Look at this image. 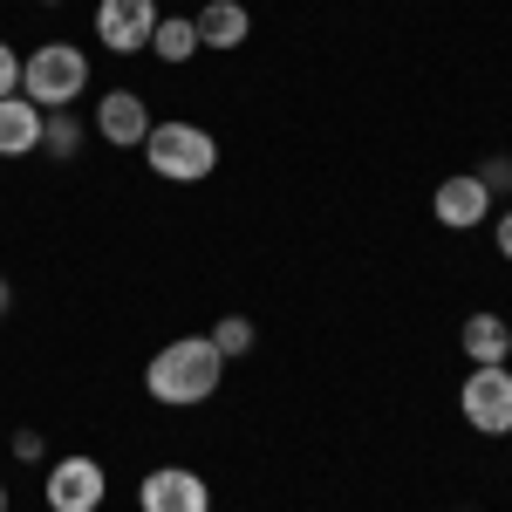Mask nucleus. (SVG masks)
I'll list each match as a JSON object with an SVG mask.
<instances>
[{"mask_svg":"<svg viewBox=\"0 0 512 512\" xmlns=\"http://www.w3.org/2000/svg\"><path fill=\"white\" fill-rule=\"evenodd\" d=\"M219 376H226V355L212 349V335H178V342H164L151 355V369H144V390L171 403V410H185V403H205V396L219 390Z\"/></svg>","mask_w":512,"mask_h":512,"instance_id":"nucleus-1","label":"nucleus"},{"mask_svg":"<svg viewBox=\"0 0 512 512\" xmlns=\"http://www.w3.org/2000/svg\"><path fill=\"white\" fill-rule=\"evenodd\" d=\"M89 89V55L69 41H41L35 55L21 62V96L35 110H76V96Z\"/></svg>","mask_w":512,"mask_h":512,"instance_id":"nucleus-2","label":"nucleus"},{"mask_svg":"<svg viewBox=\"0 0 512 512\" xmlns=\"http://www.w3.org/2000/svg\"><path fill=\"white\" fill-rule=\"evenodd\" d=\"M144 164H151L158 178H171V185H198V178H212L219 144H212V130L171 117V123H151V137H144Z\"/></svg>","mask_w":512,"mask_h":512,"instance_id":"nucleus-3","label":"nucleus"},{"mask_svg":"<svg viewBox=\"0 0 512 512\" xmlns=\"http://www.w3.org/2000/svg\"><path fill=\"white\" fill-rule=\"evenodd\" d=\"M41 499H48V512H96L103 499H110V478H103V465L96 458H55L48 472H41Z\"/></svg>","mask_w":512,"mask_h":512,"instance_id":"nucleus-4","label":"nucleus"},{"mask_svg":"<svg viewBox=\"0 0 512 512\" xmlns=\"http://www.w3.org/2000/svg\"><path fill=\"white\" fill-rule=\"evenodd\" d=\"M458 410H465V424H472V431L506 437L512 431V369H506V362L472 369V376H465V390H458Z\"/></svg>","mask_w":512,"mask_h":512,"instance_id":"nucleus-5","label":"nucleus"},{"mask_svg":"<svg viewBox=\"0 0 512 512\" xmlns=\"http://www.w3.org/2000/svg\"><path fill=\"white\" fill-rule=\"evenodd\" d=\"M96 35L110 55H137L158 35V0H103L96 7Z\"/></svg>","mask_w":512,"mask_h":512,"instance_id":"nucleus-6","label":"nucleus"},{"mask_svg":"<svg viewBox=\"0 0 512 512\" xmlns=\"http://www.w3.org/2000/svg\"><path fill=\"white\" fill-rule=\"evenodd\" d=\"M137 506L144 512H212V492H205V478L185 472V465H158V472L137 485Z\"/></svg>","mask_w":512,"mask_h":512,"instance_id":"nucleus-7","label":"nucleus"},{"mask_svg":"<svg viewBox=\"0 0 512 512\" xmlns=\"http://www.w3.org/2000/svg\"><path fill=\"white\" fill-rule=\"evenodd\" d=\"M431 212H437V226L472 233V226H485V219H492V192L478 185L472 171H458V178H444V185L431 192Z\"/></svg>","mask_w":512,"mask_h":512,"instance_id":"nucleus-8","label":"nucleus"},{"mask_svg":"<svg viewBox=\"0 0 512 512\" xmlns=\"http://www.w3.org/2000/svg\"><path fill=\"white\" fill-rule=\"evenodd\" d=\"M96 130H103L110 144H123V151L144 144V137H151V110H144V96H137V89H110V96L96 103Z\"/></svg>","mask_w":512,"mask_h":512,"instance_id":"nucleus-9","label":"nucleus"},{"mask_svg":"<svg viewBox=\"0 0 512 512\" xmlns=\"http://www.w3.org/2000/svg\"><path fill=\"white\" fill-rule=\"evenodd\" d=\"M192 28H198V48H239V41L253 35V14L239 0H205L192 14Z\"/></svg>","mask_w":512,"mask_h":512,"instance_id":"nucleus-10","label":"nucleus"},{"mask_svg":"<svg viewBox=\"0 0 512 512\" xmlns=\"http://www.w3.org/2000/svg\"><path fill=\"white\" fill-rule=\"evenodd\" d=\"M41 151V110L28 96H0V158H28Z\"/></svg>","mask_w":512,"mask_h":512,"instance_id":"nucleus-11","label":"nucleus"},{"mask_svg":"<svg viewBox=\"0 0 512 512\" xmlns=\"http://www.w3.org/2000/svg\"><path fill=\"white\" fill-rule=\"evenodd\" d=\"M458 342H465V355H472V369H492V362L512 355V328H506V315H472Z\"/></svg>","mask_w":512,"mask_h":512,"instance_id":"nucleus-12","label":"nucleus"},{"mask_svg":"<svg viewBox=\"0 0 512 512\" xmlns=\"http://www.w3.org/2000/svg\"><path fill=\"white\" fill-rule=\"evenodd\" d=\"M41 151H55V158H76V151H82L76 110H41Z\"/></svg>","mask_w":512,"mask_h":512,"instance_id":"nucleus-13","label":"nucleus"},{"mask_svg":"<svg viewBox=\"0 0 512 512\" xmlns=\"http://www.w3.org/2000/svg\"><path fill=\"white\" fill-rule=\"evenodd\" d=\"M151 48H158V62H192V55H198V28H192V21H158Z\"/></svg>","mask_w":512,"mask_h":512,"instance_id":"nucleus-14","label":"nucleus"},{"mask_svg":"<svg viewBox=\"0 0 512 512\" xmlns=\"http://www.w3.org/2000/svg\"><path fill=\"white\" fill-rule=\"evenodd\" d=\"M212 349L226 355V362H233V355H246V349H253V321H246V315H219V328H212Z\"/></svg>","mask_w":512,"mask_h":512,"instance_id":"nucleus-15","label":"nucleus"},{"mask_svg":"<svg viewBox=\"0 0 512 512\" xmlns=\"http://www.w3.org/2000/svg\"><path fill=\"white\" fill-rule=\"evenodd\" d=\"M472 178L485 185V192H512V158H492L485 171H472Z\"/></svg>","mask_w":512,"mask_h":512,"instance_id":"nucleus-16","label":"nucleus"},{"mask_svg":"<svg viewBox=\"0 0 512 512\" xmlns=\"http://www.w3.org/2000/svg\"><path fill=\"white\" fill-rule=\"evenodd\" d=\"M0 96H21V55L0 41Z\"/></svg>","mask_w":512,"mask_h":512,"instance_id":"nucleus-17","label":"nucleus"},{"mask_svg":"<svg viewBox=\"0 0 512 512\" xmlns=\"http://www.w3.org/2000/svg\"><path fill=\"white\" fill-rule=\"evenodd\" d=\"M41 451H48L41 431H14V458H21V465H41Z\"/></svg>","mask_w":512,"mask_h":512,"instance_id":"nucleus-18","label":"nucleus"},{"mask_svg":"<svg viewBox=\"0 0 512 512\" xmlns=\"http://www.w3.org/2000/svg\"><path fill=\"white\" fill-rule=\"evenodd\" d=\"M499 253H506V260H512V212H506V219H499Z\"/></svg>","mask_w":512,"mask_h":512,"instance_id":"nucleus-19","label":"nucleus"},{"mask_svg":"<svg viewBox=\"0 0 512 512\" xmlns=\"http://www.w3.org/2000/svg\"><path fill=\"white\" fill-rule=\"evenodd\" d=\"M7 308H14V287H7V280H0V315H7Z\"/></svg>","mask_w":512,"mask_h":512,"instance_id":"nucleus-20","label":"nucleus"},{"mask_svg":"<svg viewBox=\"0 0 512 512\" xmlns=\"http://www.w3.org/2000/svg\"><path fill=\"white\" fill-rule=\"evenodd\" d=\"M0 512H7V485H0Z\"/></svg>","mask_w":512,"mask_h":512,"instance_id":"nucleus-21","label":"nucleus"}]
</instances>
